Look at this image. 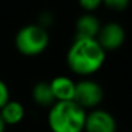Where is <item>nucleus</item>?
Returning <instances> with one entry per match:
<instances>
[{"label":"nucleus","instance_id":"nucleus-1","mask_svg":"<svg viewBox=\"0 0 132 132\" xmlns=\"http://www.w3.org/2000/svg\"><path fill=\"white\" fill-rule=\"evenodd\" d=\"M106 52L96 39L75 38L66 52V65L71 73L88 78L97 73L105 62Z\"/></svg>","mask_w":132,"mask_h":132},{"label":"nucleus","instance_id":"nucleus-2","mask_svg":"<svg viewBox=\"0 0 132 132\" xmlns=\"http://www.w3.org/2000/svg\"><path fill=\"white\" fill-rule=\"evenodd\" d=\"M87 111L74 101L56 102L48 109L47 124L51 132H84Z\"/></svg>","mask_w":132,"mask_h":132},{"label":"nucleus","instance_id":"nucleus-3","mask_svg":"<svg viewBox=\"0 0 132 132\" xmlns=\"http://www.w3.org/2000/svg\"><path fill=\"white\" fill-rule=\"evenodd\" d=\"M51 38L48 30L36 23H29L18 29L14 36V47L17 52L25 57H36L47 51Z\"/></svg>","mask_w":132,"mask_h":132},{"label":"nucleus","instance_id":"nucleus-4","mask_svg":"<svg viewBox=\"0 0 132 132\" xmlns=\"http://www.w3.org/2000/svg\"><path fill=\"white\" fill-rule=\"evenodd\" d=\"M104 88L100 83L93 79L84 78L79 82H75V93L74 102H77L82 109L95 110L104 100Z\"/></svg>","mask_w":132,"mask_h":132},{"label":"nucleus","instance_id":"nucleus-5","mask_svg":"<svg viewBox=\"0 0 132 132\" xmlns=\"http://www.w3.org/2000/svg\"><path fill=\"white\" fill-rule=\"evenodd\" d=\"M96 40L102 47V49L106 51H115L120 48L126 40V31L122 25L118 22H108L105 25H101V29L98 31V35L96 36Z\"/></svg>","mask_w":132,"mask_h":132},{"label":"nucleus","instance_id":"nucleus-6","mask_svg":"<svg viewBox=\"0 0 132 132\" xmlns=\"http://www.w3.org/2000/svg\"><path fill=\"white\" fill-rule=\"evenodd\" d=\"M84 132H117V120L110 111L97 108L87 113Z\"/></svg>","mask_w":132,"mask_h":132},{"label":"nucleus","instance_id":"nucleus-7","mask_svg":"<svg viewBox=\"0 0 132 132\" xmlns=\"http://www.w3.org/2000/svg\"><path fill=\"white\" fill-rule=\"evenodd\" d=\"M49 86L56 102H66L74 100L75 82L71 78L66 75H57L49 82Z\"/></svg>","mask_w":132,"mask_h":132},{"label":"nucleus","instance_id":"nucleus-8","mask_svg":"<svg viewBox=\"0 0 132 132\" xmlns=\"http://www.w3.org/2000/svg\"><path fill=\"white\" fill-rule=\"evenodd\" d=\"M101 29V22L93 13H83L75 22V38L96 39Z\"/></svg>","mask_w":132,"mask_h":132},{"label":"nucleus","instance_id":"nucleus-9","mask_svg":"<svg viewBox=\"0 0 132 132\" xmlns=\"http://www.w3.org/2000/svg\"><path fill=\"white\" fill-rule=\"evenodd\" d=\"M26 115V109L21 101L11 100L0 109V117L5 126H17L20 124Z\"/></svg>","mask_w":132,"mask_h":132},{"label":"nucleus","instance_id":"nucleus-10","mask_svg":"<svg viewBox=\"0 0 132 132\" xmlns=\"http://www.w3.org/2000/svg\"><path fill=\"white\" fill-rule=\"evenodd\" d=\"M31 98L35 102V105L44 109H49L56 104V100L51 91L49 82L47 80H40L34 84L31 89Z\"/></svg>","mask_w":132,"mask_h":132},{"label":"nucleus","instance_id":"nucleus-11","mask_svg":"<svg viewBox=\"0 0 132 132\" xmlns=\"http://www.w3.org/2000/svg\"><path fill=\"white\" fill-rule=\"evenodd\" d=\"M54 23V14L51 11H43L38 14L36 18V25H39L40 27L48 30V27H51Z\"/></svg>","mask_w":132,"mask_h":132},{"label":"nucleus","instance_id":"nucleus-12","mask_svg":"<svg viewBox=\"0 0 132 132\" xmlns=\"http://www.w3.org/2000/svg\"><path fill=\"white\" fill-rule=\"evenodd\" d=\"M102 4L114 12H122L129 5V2L128 0H105Z\"/></svg>","mask_w":132,"mask_h":132},{"label":"nucleus","instance_id":"nucleus-13","mask_svg":"<svg viewBox=\"0 0 132 132\" xmlns=\"http://www.w3.org/2000/svg\"><path fill=\"white\" fill-rule=\"evenodd\" d=\"M101 5L102 2H100V0H80L79 2V7L84 11V13H93Z\"/></svg>","mask_w":132,"mask_h":132},{"label":"nucleus","instance_id":"nucleus-14","mask_svg":"<svg viewBox=\"0 0 132 132\" xmlns=\"http://www.w3.org/2000/svg\"><path fill=\"white\" fill-rule=\"evenodd\" d=\"M11 89L8 87V84L0 79V109H2L5 104H8L11 101Z\"/></svg>","mask_w":132,"mask_h":132},{"label":"nucleus","instance_id":"nucleus-15","mask_svg":"<svg viewBox=\"0 0 132 132\" xmlns=\"http://www.w3.org/2000/svg\"><path fill=\"white\" fill-rule=\"evenodd\" d=\"M5 128H7V126L4 124V122H3L2 117H0V132H5Z\"/></svg>","mask_w":132,"mask_h":132}]
</instances>
